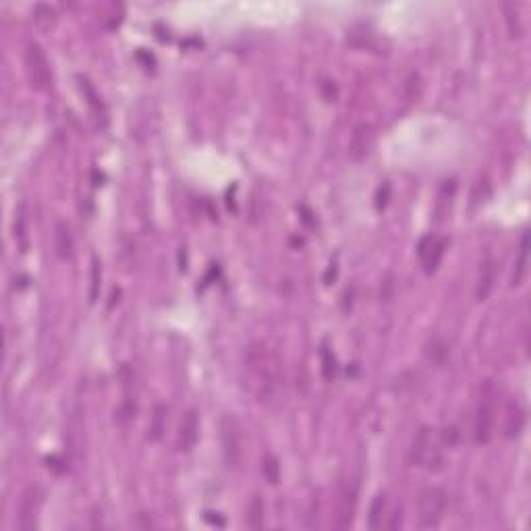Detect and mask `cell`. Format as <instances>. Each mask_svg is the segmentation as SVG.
<instances>
[{
  "mask_svg": "<svg viewBox=\"0 0 531 531\" xmlns=\"http://www.w3.org/2000/svg\"><path fill=\"white\" fill-rule=\"evenodd\" d=\"M263 512H266V508H263L261 498L253 496V500L249 504V510H247V525L251 529H261L263 527Z\"/></svg>",
  "mask_w": 531,
  "mask_h": 531,
  "instance_id": "obj_19",
  "label": "cell"
},
{
  "mask_svg": "<svg viewBox=\"0 0 531 531\" xmlns=\"http://www.w3.org/2000/svg\"><path fill=\"white\" fill-rule=\"evenodd\" d=\"M197 436H199V419H197V413L191 409V411H187V415L180 421L178 448L180 450H191L197 442Z\"/></svg>",
  "mask_w": 531,
  "mask_h": 531,
  "instance_id": "obj_11",
  "label": "cell"
},
{
  "mask_svg": "<svg viewBox=\"0 0 531 531\" xmlns=\"http://www.w3.org/2000/svg\"><path fill=\"white\" fill-rule=\"evenodd\" d=\"M494 278H496V270H494V261L487 257L481 268H479V278H477V286H475V299L477 301H485L487 295L494 288Z\"/></svg>",
  "mask_w": 531,
  "mask_h": 531,
  "instance_id": "obj_13",
  "label": "cell"
},
{
  "mask_svg": "<svg viewBox=\"0 0 531 531\" xmlns=\"http://www.w3.org/2000/svg\"><path fill=\"white\" fill-rule=\"evenodd\" d=\"M220 442L224 460L230 469H239L243 463V427L239 419L230 413L220 417Z\"/></svg>",
  "mask_w": 531,
  "mask_h": 531,
  "instance_id": "obj_4",
  "label": "cell"
},
{
  "mask_svg": "<svg viewBox=\"0 0 531 531\" xmlns=\"http://www.w3.org/2000/svg\"><path fill=\"white\" fill-rule=\"evenodd\" d=\"M355 508H357V490L353 485H344L340 490V498L336 504V514H334V529H348L355 519Z\"/></svg>",
  "mask_w": 531,
  "mask_h": 531,
  "instance_id": "obj_9",
  "label": "cell"
},
{
  "mask_svg": "<svg viewBox=\"0 0 531 531\" xmlns=\"http://www.w3.org/2000/svg\"><path fill=\"white\" fill-rule=\"evenodd\" d=\"M440 446L442 440L436 434L434 427H421L419 434L415 436L411 450H409V460L413 467H423V469H436L442 460L440 456Z\"/></svg>",
  "mask_w": 531,
  "mask_h": 531,
  "instance_id": "obj_3",
  "label": "cell"
},
{
  "mask_svg": "<svg viewBox=\"0 0 531 531\" xmlns=\"http://www.w3.org/2000/svg\"><path fill=\"white\" fill-rule=\"evenodd\" d=\"M79 83H81V91L85 93L87 97V104L93 108V112H102V102H100V95L95 93V89L91 87V83L83 77H79Z\"/></svg>",
  "mask_w": 531,
  "mask_h": 531,
  "instance_id": "obj_23",
  "label": "cell"
},
{
  "mask_svg": "<svg viewBox=\"0 0 531 531\" xmlns=\"http://www.w3.org/2000/svg\"><path fill=\"white\" fill-rule=\"evenodd\" d=\"M39 504H41V498H39V490L35 485L27 487L19 500V506H17V527L21 531H33L37 529V516H39Z\"/></svg>",
  "mask_w": 531,
  "mask_h": 531,
  "instance_id": "obj_8",
  "label": "cell"
},
{
  "mask_svg": "<svg viewBox=\"0 0 531 531\" xmlns=\"http://www.w3.org/2000/svg\"><path fill=\"white\" fill-rule=\"evenodd\" d=\"M33 21H35V25H37L39 29L48 31V29H52V27L56 25V10H54L50 4L39 2V4H35V8H33Z\"/></svg>",
  "mask_w": 531,
  "mask_h": 531,
  "instance_id": "obj_18",
  "label": "cell"
},
{
  "mask_svg": "<svg viewBox=\"0 0 531 531\" xmlns=\"http://www.w3.org/2000/svg\"><path fill=\"white\" fill-rule=\"evenodd\" d=\"M390 193H392V185H390L388 180H384V183L378 187V193H375V207H378V209H384V207L388 205Z\"/></svg>",
  "mask_w": 531,
  "mask_h": 531,
  "instance_id": "obj_25",
  "label": "cell"
},
{
  "mask_svg": "<svg viewBox=\"0 0 531 531\" xmlns=\"http://www.w3.org/2000/svg\"><path fill=\"white\" fill-rule=\"evenodd\" d=\"M448 506V494L442 487H425L419 494L417 500V519H419V527L423 529H431L438 527V523L444 516V510Z\"/></svg>",
  "mask_w": 531,
  "mask_h": 531,
  "instance_id": "obj_5",
  "label": "cell"
},
{
  "mask_svg": "<svg viewBox=\"0 0 531 531\" xmlns=\"http://www.w3.org/2000/svg\"><path fill=\"white\" fill-rule=\"evenodd\" d=\"M263 475L270 483H278V477H280V465H278V458L272 456V454H266L263 456Z\"/></svg>",
  "mask_w": 531,
  "mask_h": 531,
  "instance_id": "obj_22",
  "label": "cell"
},
{
  "mask_svg": "<svg viewBox=\"0 0 531 531\" xmlns=\"http://www.w3.org/2000/svg\"><path fill=\"white\" fill-rule=\"evenodd\" d=\"M25 73L33 89L41 91L52 83V68L46 58V52L39 44L31 41L25 50Z\"/></svg>",
  "mask_w": 531,
  "mask_h": 531,
  "instance_id": "obj_6",
  "label": "cell"
},
{
  "mask_svg": "<svg viewBox=\"0 0 531 531\" xmlns=\"http://www.w3.org/2000/svg\"><path fill=\"white\" fill-rule=\"evenodd\" d=\"M446 249H448V239L442 236V234L429 232V234H425V236L419 241V245H417V255H419V261H421V266H423V270H425L427 274H431V272L438 270V266H440V261H442Z\"/></svg>",
  "mask_w": 531,
  "mask_h": 531,
  "instance_id": "obj_7",
  "label": "cell"
},
{
  "mask_svg": "<svg viewBox=\"0 0 531 531\" xmlns=\"http://www.w3.org/2000/svg\"><path fill=\"white\" fill-rule=\"evenodd\" d=\"M54 247L60 259H71L73 255V234L66 222H56L54 226Z\"/></svg>",
  "mask_w": 531,
  "mask_h": 531,
  "instance_id": "obj_14",
  "label": "cell"
},
{
  "mask_svg": "<svg viewBox=\"0 0 531 531\" xmlns=\"http://www.w3.org/2000/svg\"><path fill=\"white\" fill-rule=\"evenodd\" d=\"M525 421H527V411L514 400L510 402L508 407V415H506V423H504V436L506 438H516L521 436L523 427H525Z\"/></svg>",
  "mask_w": 531,
  "mask_h": 531,
  "instance_id": "obj_12",
  "label": "cell"
},
{
  "mask_svg": "<svg viewBox=\"0 0 531 531\" xmlns=\"http://www.w3.org/2000/svg\"><path fill=\"white\" fill-rule=\"evenodd\" d=\"M245 369L249 371V386L261 404L274 407L284 394V378L278 357L266 344H251L245 353Z\"/></svg>",
  "mask_w": 531,
  "mask_h": 531,
  "instance_id": "obj_1",
  "label": "cell"
},
{
  "mask_svg": "<svg viewBox=\"0 0 531 531\" xmlns=\"http://www.w3.org/2000/svg\"><path fill=\"white\" fill-rule=\"evenodd\" d=\"M496 388L492 380H485L479 392L475 417H473V436L477 444H487L492 440L494 431V419H496Z\"/></svg>",
  "mask_w": 531,
  "mask_h": 531,
  "instance_id": "obj_2",
  "label": "cell"
},
{
  "mask_svg": "<svg viewBox=\"0 0 531 531\" xmlns=\"http://www.w3.org/2000/svg\"><path fill=\"white\" fill-rule=\"evenodd\" d=\"M164 413H166L164 407H156L153 419H151V427H149V438L151 440H158L162 436V431H164V417H166Z\"/></svg>",
  "mask_w": 531,
  "mask_h": 531,
  "instance_id": "obj_24",
  "label": "cell"
},
{
  "mask_svg": "<svg viewBox=\"0 0 531 531\" xmlns=\"http://www.w3.org/2000/svg\"><path fill=\"white\" fill-rule=\"evenodd\" d=\"M336 272H338V266H336V261H330V268H328V272H326V284H330V276H332V280L336 278Z\"/></svg>",
  "mask_w": 531,
  "mask_h": 531,
  "instance_id": "obj_26",
  "label": "cell"
},
{
  "mask_svg": "<svg viewBox=\"0 0 531 531\" xmlns=\"http://www.w3.org/2000/svg\"><path fill=\"white\" fill-rule=\"evenodd\" d=\"M502 8H504V17H506L508 35L510 37H521L523 35V21H521V15H519V6L512 4V2H504Z\"/></svg>",
  "mask_w": 531,
  "mask_h": 531,
  "instance_id": "obj_17",
  "label": "cell"
},
{
  "mask_svg": "<svg viewBox=\"0 0 531 531\" xmlns=\"http://www.w3.org/2000/svg\"><path fill=\"white\" fill-rule=\"evenodd\" d=\"M375 143V133L373 127L367 122H361L355 127L353 135H351V143H348V156L353 160H363L371 153Z\"/></svg>",
  "mask_w": 531,
  "mask_h": 531,
  "instance_id": "obj_10",
  "label": "cell"
},
{
  "mask_svg": "<svg viewBox=\"0 0 531 531\" xmlns=\"http://www.w3.org/2000/svg\"><path fill=\"white\" fill-rule=\"evenodd\" d=\"M527 255H529V232H523L521 236V247H519V257L514 261V270L510 276V286H519L525 276H527Z\"/></svg>",
  "mask_w": 531,
  "mask_h": 531,
  "instance_id": "obj_15",
  "label": "cell"
},
{
  "mask_svg": "<svg viewBox=\"0 0 531 531\" xmlns=\"http://www.w3.org/2000/svg\"><path fill=\"white\" fill-rule=\"evenodd\" d=\"M386 512H388V500H386V494H384V492H382V494H375V498H373V502H371V506H369L367 527H369L371 531L382 529L384 519L388 516Z\"/></svg>",
  "mask_w": 531,
  "mask_h": 531,
  "instance_id": "obj_16",
  "label": "cell"
},
{
  "mask_svg": "<svg viewBox=\"0 0 531 531\" xmlns=\"http://www.w3.org/2000/svg\"><path fill=\"white\" fill-rule=\"evenodd\" d=\"M89 303H95L100 297V288H102V263L97 257L91 259V278H89Z\"/></svg>",
  "mask_w": 531,
  "mask_h": 531,
  "instance_id": "obj_20",
  "label": "cell"
},
{
  "mask_svg": "<svg viewBox=\"0 0 531 531\" xmlns=\"http://www.w3.org/2000/svg\"><path fill=\"white\" fill-rule=\"evenodd\" d=\"M319 355H322V363H324V365H322L324 378H326V380H334V375H336V357H334L332 348L328 346V340L322 342Z\"/></svg>",
  "mask_w": 531,
  "mask_h": 531,
  "instance_id": "obj_21",
  "label": "cell"
}]
</instances>
